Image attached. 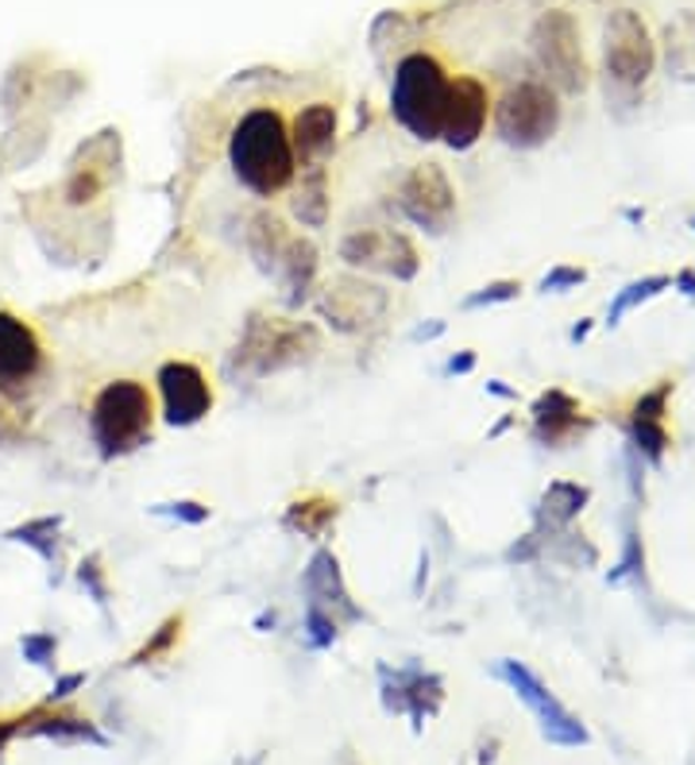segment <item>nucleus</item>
<instances>
[{
	"label": "nucleus",
	"instance_id": "5fc2aeb1",
	"mask_svg": "<svg viewBox=\"0 0 695 765\" xmlns=\"http://www.w3.org/2000/svg\"><path fill=\"white\" fill-rule=\"evenodd\" d=\"M507 426H510V418H502L499 426H491V434H487V437H499V434H507Z\"/></svg>",
	"mask_w": 695,
	"mask_h": 765
},
{
	"label": "nucleus",
	"instance_id": "6e6d98bb",
	"mask_svg": "<svg viewBox=\"0 0 695 765\" xmlns=\"http://www.w3.org/2000/svg\"><path fill=\"white\" fill-rule=\"evenodd\" d=\"M692 228H695V217H692Z\"/></svg>",
	"mask_w": 695,
	"mask_h": 765
},
{
	"label": "nucleus",
	"instance_id": "37998d69",
	"mask_svg": "<svg viewBox=\"0 0 695 765\" xmlns=\"http://www.w3.org/2000/svg\"><path fill=\"white\" fill-rule=\"evenodd\" d=\"M23 437V421L16 418V410L8 406V398H0V449L16 445Z\"/></svg>",
	"mask_w": 695,
	"mask_h": 765
},
{
	"label": "nucleus",
	"instance_id": "864d4df0",
	"mask_svg": "<svg viewBox=\"0 0 695 765\" xmlns=\"http://www.w3.org/2000/svg\"><path fill=\"white\" fill-rule=\"evenodd\" d=\"M587 333H591V322H587V317H583V322L576 325V329L569 333V340H572V345H580V340H587Z\"/></svg>",
	"mask_w": 695,
	"mask_h": 765
},
{
	"label": "nucleus",
	"instance_id": "b1692460",
	"mask_svg": "<svg viewBox=\"0 0 695 765\" xmlns=\"http://www.w3.org/2000/svg\"><path fill=\"white\" fill-rule=\"evenodd\" d=\"M4 541H12V545H28L39 561L54 564L59 561V545H62V514L28 518V522L12 526V530L4 533Z\"/></svg>",
	"mask_w": 695,
	"mask_h": 765
},
{
	"label": "nucleus",
	"instance_id": "4468645a",
	"mask_svg": "<svg viewBox=\"0 0 695 765\" xmlns=\"http://www.w3.org/2000/svg\"><path fill=\"white\" fill-rule=\"evenodd\" d=\"M301 595H306L309 608H321L325 615H333L340 626L364 619V611H359V603L351 600V592L345 584L340 557L333 553V549H317V553L309 557V564L301 569Z\"/></svg>",
	"mask_w": 695,
	"mask_h": 765
},
{
	"label": "nucleus",
	"instance_id": "c756f323",
	"mask_svg": "<svg viewBox=\"0 0 695 765\" xmlns=\"http://www.w3.org/2000/svg\"><path fill=\"white\" fill-rule=\"evenodd\" d=\"M668 286H673V278L668 275H645V278H637V283H630L626 290H619V298L611 302V309H606V325H619L630 309H637L642 302L657 298V294L668 290Z\"/></svg>",
	"mask_w": 695,
	"mask_h": 765
},
{
	"label": "nucleus",
	"instance_id": "9b49d317",
	"mask_svg": "<svg viewBox=\"0 0 695 765\" xmlns=\"http://www.w3.org/2000/svg\"><path fill=\"white\" fill-rule=\"evenodd\" d=\"M159 402H163V421L174 429H190L209 418L213 410V387L205 371L190 360H166L155 371Z\"/></svg>",
	"mask_w": 695,
	"mask_h": 765
},
{
	"label": "nucleus",
	"instance_id": "c85d7f7f",
	"mask_svg": "<svg viewBox=\"0 0 695 765\" xmlns=\"http://www.w3.org/2000/svg\"><path fill=\"white\" fill-rule=\"evenodd\" d=\"M109 186H113V178H105V174L85 171V166H70L67 182H62V202H67L70 210H85V205L98 202Z\"/></svg>",
	"mask_w": 695,
	"mask_h": 765
},
{
	"label": "nucleus",
	"instance_id": "20e7f679",
	"mask_svg": "<svg viewBox=\"0 0 695 765\" xmlns=\"http://www.w3.org/2000/svg\"><path fill=\"white\" fill-rule=\"evenodd\" d=\"M452 78L433 54L413 51L395 67L390 82V116L421 143H437L444 128Z\"/></svg>",
	"mask_w": 695,
	"mask_h": 765
},
{
	"label": "nucleus",
	"instance_id": "dca6fc26",
	"mask_svg": "<svg viewBox=\"0 0 695 765\" xmlns=\"http://www.w3.org/2000/svg\"><path fill=\"white\" fill-rule=\"evenodd\" d=\"M290 143L298 166H325V159L337 147V109L329 101H309L290 124Z\"/></svg>",
	"mask_w": 695,
	"mask_h": 765
},
{
	"label": "nucleus",
	"instance_id": "4c0bfd02",
	"mask_svg": "<svg viewBox=\"0 0 695 765\" xmlns=\"http://www.w3.org/2000/svg\"><path fill=\"white\" fill-rule=\"evenodd\" d=\"M147 510L159 518H174V522H182V526H205L213 518V510L205 503H197V499H171V503H155Z\"/></svg>",
	"mask_w": 695,
	"mask_h": 765
},
{
	"label": "nucleus",
	"instance_id": "2eb2a0df",
	"mask_svg": "<svg viewBox=\"0 0 695 765\" xmlns=\"http://www.w3.org/2000/svg\"><path fill=\"white\" fill-rule=\"evenodd\" d=\"M487 113H491V93H487V85L479 82L476 74L452 78L441 143H444V147H452V151L476 147V140L483 135V128H487Z\"/></svg>",
	"mask_w": 695,
	"mask_h": 765
},
{
	"label": "nucleus",
	"instance_id": "7c9ffc66",
	"mask_svg": "<svg viewBox=\"0 0 695 765\" xmlns=\"http://www.w3.org/2000/svg\"><path fill=\"white\" fill-rule=\"evenodd\" d=\"M626 429H630V445H634V449L642 452V457L650 460V465H661V457H665V449H668V429H665V421L630 418Z\"/></svg>",
	"mask_w": 695,
	"mask_h": 765
},
{
	"label": "nucleus",
	"instance_id": "aec40b11",
	"mask_svg": "<svg viewBox=\"0 0 695 765\" xmlns=\"http://www.w3.org/2000/svg\"><path fill=\"white\" fill-rule=\"evenodd\" d=\"M290 228H286V221L278 217V213L270 210H259L252 221H247V233H244V244H247V255L255 259V267L263 271V275L275 278L278 271V259H283L286 244H290Z\"/></svg>",
	"mask_w": 695,
	"mask_h": 765
},
{
	"label": "nucleus",
	"instance_id": "bb28decb",
	"mask_svg": "<svg viewBox=\"0 0 695 765\" xmlns=\"http://www.w3.org/2000/svg\"><path fill=\"white\" fill-rule=\"evenodd\" d=\"M382 252H387V228H356L340 241L337 255L351 271H379L382 275Z\"/></svg>",
	"mask_w": 695,
	"mask_h": 765
},
{
	"label": "nucleus",
	"instance_id": "0eeeda50",
	"mask_svg": "<svg viewBox=\"0 0 695 765\" xmlns=\"http://www.w3.org/2000/svg\"><path fill=\"white\" fill-rule=\"evenodd\" d=\"M491 673L499 676L502 684H510V688H514V696L522 700L533 715H538V727H541V735H545L549 743H553V746H587V738H591L587 727H583L576 715H572L569 707H564L561 700H556L553 692H549L545 684H541L538 676L522 665V661L502 657V661H494Z\"/></svg>",
	"mask_w": 695,
	"mask_h": 765
},
{
	"label": "nucleus",
	"instance_id": "f704fd0d",
	"mask_svg": "<svg viewBox=\"0 0 695 765\" xmlns=\"http://www.w3.org/2000/svg\"><path fill=\"white\" fill-rule=\"evenodd\" d=\"M301 634H306L309 650H333L340 638V623L333 615H325L321 608H309L306 603V619H301Z\"/></svg>",
	"mask_w": 695,
	"mask_h": 765
},
{
	"label": "nucleus",
	"instance_id": "2f4dec72",
	"mask_svg": "<svg viewBox=\"0 0 695 765\" xmlns=\"http://www.w3.org/2000/svg\"><path fill=\"white\" fill-rule=\"evenodd\" d=\"M182 615H171V619H163V623L155 626V634L147 638V642L140 645V650L132 653V665H151V661H159V657H166V653L178 645V638H182Z\"/></svg>",
	"mask_w": 695,
	"mask_h": 765
},
{
	"label": "nucleus",
	"instance_id": "9d476101",
	"mask_svg": "<svg viewBox=\"0 0 695 765\" xmlns=\"http://www.w3.org/2000/svg\"><path fill=\"white\" fill-rule=\"evenodd\" d=\"M603 59H606V74L619 85H642L645 78L653 74V62H657V51H653V39L645 31L642 16L622 8L606 20V35H603Z\"/></svg>",
	"mask_w": 695,
	"mask_h": 765
},
{
	"label": "nucleus",
	"instance_id": "412c9836",
	"mask_svg": "<svg viewBox=\"0 0 695 765\" xmlns=\"http://www.w3.org/2000/svg\"><path fill=\"white\" fill-rule=\"evenodd\" d=\"M290 213L301 228H325L329 225V171L325 166H306L301 182L294 186Z\"/></svg>",
	"mask_w": 695,
	"mask_h": 765
},
{
	"label": "nucleus",
	"instance_id": "a18cd8bd",
	"mask_svg": "<svg viewBox=\"0 0 695 765\" xmlns=\"http://www.w3.org/2000/svg\"><path fill=\"white\" fill-rule=\"evenodd\" d=\"M444 376H471L476 371V353L471 348H463V353H452L449 356V364H444Z\"/></svg>",
	"mask_w": 695,
	"mask_h": 765
},
{
	"label": "nucleus",
	"instance_id": "423d86ee",
	"mask_svg": "<svg viewBox=\"0 0 695 765\" xmlns=\"http://www.w3.org/2000/svg\"><path fill=\"white\" fill-rule=\"evenodd\" d=\"M395 205L413 228L429 236H444L457 221V186L441 163H418L398 182Z\"/></svg>",
	"mask_w": 695,
	"mask_h": 765
},
{
	"label": "nucleus",
	"instance_id": "603ef678",
	"mask_svg": "<svg viewBox=\"0 0 695 765\" xmlns=\"http://www.w3.org/2000/svg\"><path fill=\"white\" fill-rule=\"evenodd\" d=\"M426 580H429V557L421 553V561H418V580H413V595H421V588H426Z\"/></svg>",
	"mask_w": 695,
	"mask_h": 765
},
{
	"label": "nucleus",
	"instance_id": "a878e982",
	"mask_svg": "<svg viewBox=\"0 0 695 765\" xmlns=\"http://www.w3.org/2000/svg\"><path fill=\"white\" fill-rule=\"evenodd\" d=\"M665 62L676 78L695 82V12H684L665 28Z\"/></svg>",
	"mask_w": 695,
	"mask_h": 765
},
{
	"label": "nucleus",
	"instance_id": "f8f14e48",
	"mask_svg": "<svg viewBox=\"0 0 695 765\" xmlns=\"http://www.w3.org/2000/svg\"><path fill=\"white\" fill-rule=\"evenodd\" d=\"M379 692H382V707L390 715H410L413 731H421L426 720H433L437 707H441L444 681L418 665H402V669L379 665Z\"/></svg>",
	"mask_w": 695,
	"mask_h": 765
},
{
	"label": "nucleus",
	"instance_id": "7ed1b4c3",
	"mask_svg": "<svg viewBox=\"0 0 695 765\" xmlns=\"http://www.w3.org/2000/svg\"><path fill=\"white\" fill-rule=\"evenodd\" d=\"M151 434H155V398H151L147 382L113 379L93 395L90 437L101 460L132 457L135 449L151 445Z\"/></svg>",
	"mask_w": 695,
	"mask_h": 765
},
{
	"label": "nucleus",
	"instance_id": "f3484780",
	"mask_svg": "<svg viewBox=\"0 0 695 765\" xmlns=\"http://www.w3.org/2000/svg\"><path fill=\"white\" fill-rule=\"evenodd\" d=\"M530 414H533V441L549 445V449H561L564 441H572L583 429H591L580 402L561 387H549L545 395H538Z\"/></svg>",
	"mask_w": 695,
	"mask_h": 765
},
{
	"label": "nucleus",
	"instance_id": "f03ea898",
	"mask_svg": "<svg viewBox=\"0 0 695 765\" xmlns=\"http://www.w3.org/2000/svg\"><path fill=\"white\" fill-rule=\"evenodd\" d=\"M321 353V333L309 322H283V317L252 314L244 322L236 348H232L225 371L244 379H263L286 368H301Z\"/></svg>",
	"mask_w": 695,
	"mask_h": 765
},
{
	"label": "nucleus",
	"instance_id": "c9c22d12",
	"mask_svg": "<svg viewBox=\"0 0 695 765\" xmlns=\"http://www.w3.org/2000/svg\"><path fill=\"white\" fill-rule=\"evenodd\" d=\"M20 653L28 665L35 669H54V657H59V638L51 631H31L20 638Z\"/></svg>",
	"mask_w": 695,
	"mask_h": 765
},
{
	"label": "nucleus",
	"instance_id": "49530a36",
	"mask_svg": "<svg viewBox=\"0 0 695 765\" xmlns=\"http://www.w3.org/2000/svg\"><path fill=\"white\" fill-rule=\"evenodd\" d=\"M441 333H444V322H437V317H433L429 325H418V329L410 333V340H413V345H421V340H437Z\"/></svg>",
	"mask_w": 695,
	"mask_h": 765
},
{
	"label": "nucleus",
	"instance_id": "5701e85b",
	"mask_svg": "<svg viewBox=\"0 0 695 765\" xmlns=\"http://www.w3.org/2000/svg\"><path fill=\"white\" fill-rule=\"evenodd\" d=\"M20 735L54 738V743H93V746H105V735H101V731L93 727L90 720H78V715L31 712L28 720H20Z\"/></svg>",
	"mask_w": 695,
	"mask_h": 765
},
{
	"label": "nucleus",
	"instance_id": "6ab92c4d",
	"mask_svg": "<svg viewBox=\"0 0 695 765\" xmlns=\"http://www.w3.org/2000/svg\"><path fill=\"white\" fill-rule=\"evenodd\" d=\"M587 503H591V491L583 488V483H572V480L549 483L538 510H533V518H538V533L541 538H545V533L553 538L556 530H569Z\"/></svg>",
	"mask_w": 695,
	"mask_h": 765
},
{
	"label": "nucleus",
	"instance_id": "cd10ccee",
	"mask_svg": "<svg viewBox=\"0 0 695 765\" xmlns=\"http://www.w3.org/2000/svg\"><path fill=\"white\" fill-rule=\"evenodd\" d=\"M421 271V255L402 228H387V252H382V275L395 283H413Z\"/></svg>",
	"mask_w": 695,
	"mask_h": 765
},
{
	"label": "nucleus",
	"instance_id": "e433bc0d",
	"mask_svg": "<svg viewBox=\"0 0 695 765\" xmlns=\"http://www.w3.org/2000/svg\"><path fill=\"white\" fill-rule=\"evenodd\" d=\"M522 294V283L518 278H494V283L479 286L476 294L463 298V309H487V306H502V302H514Z\"/></svg>",
	"mask_w": 695,
	"mask_h": 765
},
{
	"label": "nucleus",
	"instance_id": "393cba45",
	"mask_svg": "<svg viewBox=\"0 0 695 765\" xmlns=\"http://www.w3.org/2000/svg\"><path fill=\"white\" fill-rule=\"evenodd\" d=\"M120 132L116 128H105V132L90 135L85 143H78L74 155H70V166H85V171H98L105 178H116L120 174Z\"/></svg>",
	"mask_w": 695,
	"mask_h": 765
},
{
	"label": "nucleus",
	"instance_id": "1a4fd4ad",
	"mask_svg": "<svg viewBox=\"0 0 695 765\" xmlns=\"http://www.w3.org/2000/svg\"><path fill=\"white\" fill-rule=\"evenodd\" d=\"M533 54L549 82L564 93H580L587 85V62H583L580 31L569 12H545L533 28Z\"/></svg>",
	"mask_w": 695,
	"mask_h": 765
},
{
	"label": "nucleus",
	"instance_id": "c03bdc74",
	"mask_svg": "<svg viewBox=\"0 0 695 765\" xmlns=\"http://www.w3.org/2000/svg\"><path fill=\"white\" fill-rule=\"evenodd\" d=\"M78 688H85V673H62L59 681H54L51 696H47V704H62V700H70Z\"/></svg>",
	"mask_w": 695,
	"mask_h": 765
},
{
	"label": "nucleus",
	"instance_id": "473e14b6",
	"mask_svg": "<svg viewBox=\"0 0 695 765\" xmlns=\"http://www.w3.org/2000/svg\"><path fill=\"white\" fill-rule=\"evenodd\" d=\"M35 98V74L31 67H12L0 82V109L8 116H16L20 109H28V101Z\"/></svg>",
	"mask_w": 695,
	"mask_h": 765
},
{
	"label": "nucleus",
	"instance_id": "f257e3e1",
	"mask_svg": "<svg viewBox=\"0 0 695 765\" xmlns=\"http://www.w3.org/2000/svg\"><path fill=\"white\" fill-rule=\"evenodd\" d=\"M228 166L236 182L255 197H278L298 178L290 124L278 109H252L228 135Z\"/></svg>",
	"mask_w": 695,
	"mask_h": 765
},
{
	"label": "nucleus",
	"instance_id": "ddd939ff",
	"mask_svg": "<svg viewBox=\"0 0 695 765\" xmlns=\"http://www.w3.org/2000/svg\"><path fill=\"white\" fill-rule=\"evenodd\" d=\"M43 371V340L23 317L0 309V398H20Z\"/></svg>",
	"mask_w": 695,
	"mask_h": 765
},
{
	"label": "nucleus",
	"instance_id": "a211bd4d",
	"mask_svg": "<svg viewBox=\"0 0 695 765\" xmlns=\"http://www.w3.org/2000/svg\"><path fill=\"white\" fill-rule=\"evenodd\" d=\"M317 275H321V252H317V244L309 236H290V244H286L275 271V283L283 286L286 306L290 309L306 306L317 286Z\"/></svg>",
	"mask_w": 695,
	"mask_h": 765
},
{
	"label": "nucleus",
	"instance_id": "3c124183",
	"mask_svg": "<svg viewBox=\"0 0 695 765\" xmlns=\"http://www.w3.org/2000/svg\"><path fill=\"white\" fill-rule=\"evenodd\" d=\"M673 286H676V290H684V294H695V271H681V275L673 278Z\"/></svg>",
	"mask_w": 695,
	"mask_h": 765
},
{
	"label": "nucleus",
	"instance_id": "6e6552de",
	"mask_svg": "<svg viewBox=\"0 0 695 765\" xmlns=\"http://www.w3.org/2000/svg\"><path fill=\"white\" fill-rule=\"evenodd\" d=\"M387 309H390V294L364 275H340L317 294V314H321V322L329 325V329L345 333V337L379 325L382 317H387Z\"/></svg>",
	"mask_w": 695,
	"mask_h": 765
},
{
	"label": "nucleus",
	"instance_id": "72a5a7b5",
	"mask_svg": "<svg viewBox=\"0 0 695 765\" xmlns=\"http://www.w3.org/2000/svg\"><path fill=\"white\" fill-rule=\"evenodd\" d=\"M74 580L82 584V592L90 595L98 608H109V577H105V564H101V557L98 553H90V557H82L78 561V569H74Z\"/></svg>",
	"mask_w": 695,
	"mask_h": 765
},
{
	"label": "nucleus",
	"instance_id": "79ce46f5",
	"mask_svg": "<svg viewBox=\"0 0 695 765\" xmlns=\"http://www.w3.org/2000/svg\"><path fill=\"white\" fill-rule=\"evenodd\" d=\"M541 545H545V538H541V533L533 530V533H525L522 541H514V545H510L502 557H507V564H530V561H538Z\"/></svg>",
	"mask_w": 695,
	"mask_h": 765
},
{
	"label": "nucleus",
	"instance_id": "de8ad7c7",
	"mask_svg": "<svg viewBox=\"0 0 695 765\" xmlns=\"http://www.w3.org/2000/svg\"><path fill=\"white\" fill-rule=\"evenodd\" d=\"M278 626V611L275 608H267V611H259V615H255V631L259 634H270Z\"/></svg>",
	"mask_w": 695,
	"mask_h": 765
},
{
	"label": "nucleus",
	"instance_id": "58836bf2",
	"mask_svg": "<svg viewBox=\"0 0 695 765\" xmlns=\"http://www.w3.org/2000/svg\"><path fill=\"white\" fill-rule=\"evenodd\" d=\"M583 283H587V271L556 263V267H549V275L541 278V294H564V290H576Z\"/></svg>",
	"mask_w": 695,
	"mask_h": 765
},
{
	"label": "nucleus",
	"instance_id": "4be33fe9",
	"mask_svg": "<svg viewBox=\"0 0 695 765\" xmlns=\"http://www.w3.org/2000/svg\"><path fill=\"white\" fill-rule=\"evenodd\" d=\"M337 518H340L337 499L306 496V499H294V503L283 510V530L298 533V538H309V541H321L325 533L337 526Z\"/></svg>",
	"mask_w": 695,
	"mask_h": 765
},
{
	"label": "nucleus",
	"instance_id": "8fccbe9b",
	"mask_svg": "<svg viewBox=\"0 0 695 765\" xmlns=\"http://www.w3.org/2000/svg\"><path fill=\"white\" fill-rule=\"evenodd\" d=\"M20 735V720H0V751Z\"/></svg>",
	"mask_w": 695,
	"mask_h": 765
},
{
	"label": "nucleus",
	"instance_id": "39448f33",
	"mask_svg": "<svg viewBox=\"0 0 695 765\" xmlns=\"http://www.w3.org/2000/svg\"><path fill=\"white\" fill-rule=\"evenodd\" d=\"M561 128V101L549 82H518L494 105V132L507 147L533 151Z\"/></svg>",
	"mask_w": 695,
	"mask_h": 765
},
{
	"label": "nucleus",
	"instance_id": "09e8293b",
	"mask_svg": "<svg viewBox=\"0 0 695 765\" xmlns=\"http://www.w3.org/2000/svg\"><path fill=\"white\" fill-rule=\"evenodd\" d=\"M483 390H487V395H494V398H518V390H514V387H507V382H502V379H487V382H483Z\"/></svg>",
	"mask_w": 695,
	"mask_h": 765
},
{
	"label": "nucleus",
	"instance_id": "a19ab883",
	"mask_svg": "<svg viewBox=\"0 0 695 765\" xmlns=\"http://www.w3.org/2000/svg\"><path fill=\"white\" fill-rule=\"evenodd\" d=\"M642 564H645V553H642V538H637L634 530L626 533V549H622V561H619V569L611 572V584H622L626 577H637L642 572Z\"/></svg>",
	"mask_w": 695,
	"mask_h": 765
},
{
	"label": "nucleus",
	"instance_id": "ea45409f",
	"mask_svg": "<svg viewBox=\"0 0 695 765\" xmlns=\"http://www.w3.org/2000/svg\"><path fill=\"white\" fill-rule=\"evenodd\" d=\"M668 398H673V382H661V387L645 390V395L634 402V410H630V418H653V421H665V406H668Z\"/></svg>",
	"mask_w": 695,
	"mask_h": 765
}]
</instances>
